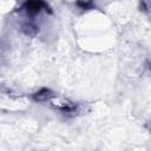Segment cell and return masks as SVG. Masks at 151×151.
Returning a JSON list of instances; mask_svg holds the SVG:
<instances>
[{
	"label": "cell",
	"mask_w": 151,
	"mask_h": 151,
	"mask_svg": "<svg viewBox=\"0 0 151 151\" xmlns=\"http://www.w3.org/2000/svg\"><path fill=\"white\" fill-rule=\"evenodd\" d=\"M18 11L20 13H24L26 19H28V21L22 25V29L28 35H34L37 33V26L33 21L37 15H39L41 12L52 14V8L46 0H24Z\"/></svg>",
	"instance_id": "cell-1"
},
{
	"label": "cell",
	"mask_w": 151,
	"mask_h": 151,
	"mask_svg": "<svg viewBox=\"0 0 151 151\" xmlns=\"http://www.w3.org/2000/svg\"><path fill=\"white\" fill-rule=\"evenodd\" d=\"M47 105L51 109L59 111L65 117H78V116L86 114L90 111V106L87 104L76 103L68 98L58 97V94L53 97L50 101H47Z\"/></svg>",
	"instance_id": "cell-2"
},
{
	"label": "cell",
	"mask_w": 151,
	"mask_h": 151,
	"mask_svg": "<svg viewBox=\"0 0 151 151\" xmlns=\"http://www.w3.org/2000/svg\"><path fill=\"white\" fill-rule=\"evenodd\" d=\"M55 96H57V93L54 91H52L51 88L41 87L40 90H38L31 94V99L35 103H47Z\"/></svg>",
	"instance_id": "cell-3"
},
{
	"label": "cell",
	"mask_w": 151,
	"mask_h": 151,
	"mask_svg": "<svg viewBox=\"0 0 151 151\" xmlns=\"http://www.w3.org/2000/svg\"><path fill=\"white\" fill-rule=\"evenodd\" d=\"M74 4L80 11H90L96 7V0H76Z\"/></svg>",
	"instance_id": "cell-4"
},
{
	"label": "cell",
	"mask_w": 151,
	"mask_h": 151,
	"mask_svg": "<svg viewBox=\"0 0 151 151\" xmlns=\"http://www.w3.org/2000/svg\"><path fill=\"white\" fill-rule=\"evenodd\" d=\"M139 9L144 13L151 14V0H139Z\"/></svg>",
	"instance_id": "cell-5"
},
{
	"label": "cell",
	"mask_w": 151,
	"mask_h": 151,
	"mask_svg": "<svg viewBox=\"0 0 151 151\" xmlns=\"http://www.w3.org/2000/svg\"><path fill=\"white\" fill-rule=\"evenodd\" d=\"M146 129L150 131V133H151V123H149V124H146Z\"/></svg>",
	"instance_id": "cell-6"
},
{
	"label": "cell",
	"mask_w": 151,
	"mask_h": 151,
	"mask_svg": "<svg viewBox=\"0 0 151 151\" xmlns=\"http://www.w3.org/2000/svg\"><path fill=\"white\" fill-rule=\"evenodd\" d=\"M149 67H150V70H151V63H150V66H149Z\"/></svg>",
	"instance_id": "cell-7"
}]
</instances>
